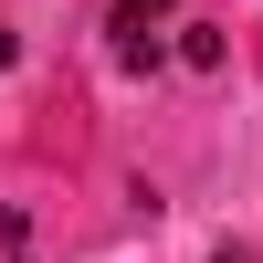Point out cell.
<instances>
[{
  "mask_svg": "<svg viewBox=\"0 0 263 263\" xmlns=\"http://www.w3.org/2000/svg\"><path fill=\"white\" fill-rule=\"evenodd\" d=\"M168 21H179V0H116V63H158L168 53Z\"/></svg>",
  "mask_w": 263,
  "mask_h": 263,
  "instance_id": "6da1fadb",
  "label": "cell"
},
{
  "mask_svg": "<svg viewBox=\"0 0 263 263\" xmlns=\"http://www.w3.org/2000/svg\"><path fill=\"white\" fill-rule=\"evenodd\" d=\"M179 63H200V74H211V63H221V32H211V21H179Z\"/></svg>",
  "mask_w": 263,
  "mask_h": 263,
  "instance_id": "7a4b0ae2",
  "label": "cell"
},
{
  "mask_svg": "<svg viewBox=\"0 0 263 263\" xmlns=\"http://www.w3.org/2000/svg\"><path fill=\"white\" fill-rule=\"evenodd\" d=\"M0 74H11V32H0Z\"/></svg>",
  "mask_w": 263,
  "mask_h": 263,
  "instance_id": "277c9868",
  "label": "cell"
},
{
  "mask_svg": "<svg viewBox=\"0 0 263 263\" xmlns=\"http://www.w3.org/2000/svg\"><path fill=\"white\" fill-rule=\"evenodd\" d=\"M211 263H253V253H242V242H221V253H211Z\"/></svg>",
  "mask_w": 263,
  "mask_h": 263,
  "instance_id": "3957f363",
  "label": "cell"
}]
</instances>
